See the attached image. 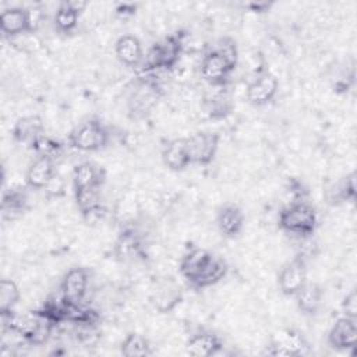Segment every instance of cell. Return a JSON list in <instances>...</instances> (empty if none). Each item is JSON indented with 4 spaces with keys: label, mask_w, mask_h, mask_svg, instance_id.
I'll use <instances>...</instances> for the list:
<instances>
[{
    "label": "cell",
    "mask_w": 357,
    "mask_h": 357,
    "mask_svg": "<svg viewBox=\"0 0 357 357\" xmlns=\"http://www.w3.org/2000/svg\"><path fill=\"white\" fill-rule=\"evenodd\" d=\"M278 225L280 230L305 238L317 230L318 215L315 208L307 201H293L280 209Z\"/></svg>",
    "instance_id": "obj_1"
},
{
    "label": "cell",
    "mask_w": 357,
    "mask_h": 357,
    "mask_svg": "<svg viewBox=\"0 0 357 357\" xmlns=\"http://www.w3.org/2000/svg\"><path fill=\"white\" fill-rule=\"evenodd\" d=\"M183 52V35H170L149 47L141 63L142 71L172 70Z\"/></svg>",
    "instance_id": "obj_2"
},
{
    "label": "cell",
    "mask_w": 357,
    "mask_h": 357,
    "mask_svg": "<svg viewBox=\"0 0 357 357\" xmlns=\"http://www.w3.org/2000/svg\"><path fill=\"white\" fill-rule=\"evenodd\" d=\"M109 138V130L96 119L78 124L68 134L71 148L81 152H95L103 149L107 145Z\"/></svg>",
    "instance_id": "obj_3"
},
{
    "label": "cell",
    "mask_w": 357,
    "mask_h": 357,
    "mask_svg": "<svg viewBox=\"0 0 357 357\" xmlns=\"http://www.w3.org/2000/svg\"><path fill=\"white\" fill-rule=\"evenodd\" d=\"M220 135L211 131H198L187 138V148L191 165H209L219 149Z\"/></svg>",
    "instance_id": "obj_4"
},
{
    "label": "cell",
    "mask_w": 357,
    "mask_h": 357,
    "mask_svg": "<svg viewBox=\"0 0 357 357\" xmlns=\"http://www.w3.org/2000/svg\"><path fill=\"white\" fill-rule=\"evenodd\" d=\"M234 70L213 47L205 52L199 64L201 78L209 86H226Z\"/></svg>",
    "instance_id": "obj_5"
},
{
    "label": "cell",
    "mask_w": 357,
    "mask_h": 357,
    "mask_svg": "<svg viewBox=\"0 0 357 357\" xmlns=\"http://www.w3.org/2000/svg\"><path fill=\"white\" fill-rule=\"evenodd\" d=\"M89 273L82 266H74L68 269L60 283V297L70 305L82 304L88 291Z\"/></svg>",
    "instance_id": "obj_6"
},
{
    "label": "cell",
    "mask_w": 357,
    "mask_h": 357,
    "mask_svg": "<svg viewBox=\"0 0 357 357\" xmlns=\"http://www.w3.org/2000/svg\"><path fill=\"white\" fill-rule=\"evenodd\" d=\"M36 28L32 13L24 7H8L0 14V29L7 38H17L29 33Z\"/></svg>",
    "instance_id": "obj_7"
},
{
    "label": "cell",
    "mask_w": 357,
    "mask_h": 357,
    "mask_svg": "<svg viewBox=\"0 0 357 357\" xmlns=\"http://www.w3.org/2000/svg\"><path fill=\"white\" fill-rule=\"evenodd\" d=\"M305 282L307 264L301 255H297L286 262L278 275L279 290L287 297H294V294L304 286Z\"/></svg>",
    "instance_id": "obj_8"
},
{
    "label": "cell",
    "mask_w": 357,
    "mask_h": 357,
    "mask_svg": "<svg viewBox=\"0 0 357 357\" xmlns=\"http://www.w3.org/2000/svg\"><path fill=\"white\" fill-rule=\"evenodd\" d=\"M278 89V78L271 73H262L247 85L245 98L252 106H265L276 96Z\"/></svg>",
    "instance_id": "obj_9"
},
{
    "label": "cell",
    "mask_w": 357,
    "mask_h": 357,
    "mask_svg": "<svg viewBox=\"0 0 357 357\" xmlns=\"http://www.w3.org/2000/svg\"><path fill=\"white\" fill-rule=\"evenodd\" d=\"M328 343L335 350H350L357 343V319L342 317L335 321L328 332Z\"/></svg>",
    "instance_id": "obj_10"
},
{
    "label": "cell",
    "mask_w": 357,
    "mask_h": 357,
    "mask_svg": "<svg viewBox=\"0 0 357 357\" xmlns=\"http://www.w3.org/2000/svg\"><path fill=\"white\" fill-rule=\"evenodd\" d=\"M183 301V293L180 286L173 279H165L159 282L152 291L151 303L160 314L172 312Z\"/></svg>",
    "instance_id": "obj_11"
},
{
    "label": "cell",
    "mask_w": 357,
    "mask_h": 357,
    "mask_svg": "<svg viewBox=\"0 0 357 357\" xmlns=\"http://www.w3.org/2000/svg\"><path fill=\"white\" fill-rule=\"evenodd\" d=\"M54 176V159L49 156H36L26 170L25 183L32 190H42L49 185Z\"/></svg>",
    "instance_id": "obj_12"
},
{
    "label": "cell",
    "mask_w": 357,
    "mask_h": 357,
    "mask_svg": "<svg viewBox=\"0 0 357 357\" xmlns=\"http://www.w3.org/2000/svg\"><path fill=\"white\" fill-rule=\"evenodd\" d=\"M223 349L218 335L209 331H199L191 335L185 343V351L194 357H212Z\"/></svg>",
    "instance_id": "obj_13"
},
{
    "label": "cell",
    "mask_w": 357,
    "mask_h": 357,
    "mask_svg": "<svg viewBox=\"0 0 357 357\" xmlns=\"http://www.w3.org/2000/svg\"><path fill=\"white\" fill-rule=\"evenodd\" d=\"M42 135H45V124L42 117L38 114L20 117L13 127V138L29 148H32Z\"/></svg>",
    "instance_id": "obj_14"
},
{
    "label": "cell",
    "mask_w": 357,
    "mask_h": 357,
    "mask_svg": "<svg viewBox=\"0 0 357 357\" xmlns=\"http://www.w3.org/2000/svg\"><path fill=\"white\" fill-rule=\"evenodd\" d=\"M216 225L223 237H237L244 227V213L241 208L234 204H226L220 206L216 213Z\"/></svg>",
    "instance_id": "obj_15"
},
{
    "label": "cell",
    "mask_w": 357,
    "mask_h": 357,
    "mask_svg": "<svg viewBox=\"0 0 357 357\" xmlns=\"http://www.w3.org/2000/svg\"><path fill=\"white\" fill-rule=\"evenodd\" d=\"M212 257L213 254L205 248H201V247L191 248L183 255L180 261V266H178L180 275L184 278V280L188 284H191L199 276V273L204 271V268L208 265Z\"/></svg>",
    "instance_id": "obj_16"
},
{
    "label": "cell",
    "mask_w": 357,
    "mask_h": 357,
    "mask_svg": "<svg viewBox=\"0 0 357 357\" xmlns=\"http://www.w3.org/2000/svg\"><path fill=\"white\" fill-rule=\"evenodd\" d=\"M86 8L85 1H61L54 13V26L60 33H71L77 25L79 14Z\"/></svg>",
    "instance_id": "obj_17"
},
{
    "label": "cell",
    "mask_w": 357,
    "mask_h": 357,
    "mask_svg": "<svg viewBox=\"0 0 357 357\" xmlns=\"http://www.w3.org/2000/svg\"><path fill=\"white\" fill-rule=\"evenodd\" d=\"M162 160L165 166L173 172H181L191 165L187 138L170 139L162 151Z\"/></svg>",
    "instance_id": "obj_18"
},
{
    "label": "cell",
    "mask_w": 357,
    "mask_h": 357,
    "mask_svg": "<svg viewBox=\"0 0 357 357\" xmlns=\"http://www.w3.org/2000/svg\"><path fill=\"white\" fill-rule=\"evenodd\" d=\"M114 254L121 261H130L144 257L145 245L142 237L134 229L123 230L114 244Z\"/></svg>",
    "instance_id": "obj_19"
},
{
    "label": "cell",
    "mask_w": 357,
    "mask_h": 357,
    "mask_svg": "<svg viewBox=\"0 0 357 357\" xmlns=\"http://www.w3.org/2000/svg\"><path fill=\"white\" fill-rule=\"evenodd\" d=\"M296 305L304 315L312 317L318 314L324 300V290L315 282H305L304 286L294 294Z\"/></svg>",
    "instance_id": "obj_20"
},
{
    "label": "cell",
    "mask_w": 357,
    "mask_h": 357,
    "mask_svg": "<svg viewBox=\"0 0 357 357\" xmlns=\"http://www.w3.org/2000/svg\"><path fill=\"white\" fill-rule=\"evenodd\" d=\"M114 52L120 63L127 67H138L144 60V50L139 39L134 35H121L114 45Z\"/></svg>",
    "instance_id": "obj_21"
},
{
    "label": "cell",
    "mask_w": 357,
    "mask_h": 357,
    "mask_svg": "<svg viewBox=\"0 0 357 357\" xmlns=\"http://www.w3.org/2000/svg\"><path fill=\"white\" fill-rule=\"evenodd\" d=\"M74 201L81 215L88 220L103 213L100 187L74 190Z\"/></svg>",
    "instance_id": "obj_22"
},
{
    "label": "cell",
    "mask_w": 357,
    "mask_h": 357,
    "mask_svg": "<svg viewBox=\"0 0 357 357\" xmlns=\"http://www.w3.org/2000/svg\"><path fill=\"white\" fill-rule=\"evenodd\" d=\"M105 172L92 162H81L73 169V190L102 187Z\"/></svg>",
    "instance_id": "obj_23"
},
{
    "label": "cell",
    "mask_w": 357,
    "mask_h": 357,
    "mask_svg": "<svg viewBox=\"0 0 357 357\" xmlns=\"http://www.w3.org/2000/svg\"><path fill=\"white\" fill-rule=\"evenodd\" d=\"M227 272H229L227 262L223 258L213 255L208 262V265L204 268V271L199 273V276L190 286L194 289H206V287L215 286L216 283L223 280Z\"/></svg>",
    "instance_id": "obj_24"
},
{
    "label": "cell",
    "mask_w": 357,
    "mask_h": 357,
    "mask_svg": "<svg viewBox=\"0 0 357 357\" xmlns=\"http://www.w3.org/2000/svg\"><path fill=\"white\" fill-rule=\"evenodd\" d=\"M26 209V195L18 188L7 190L3 194L1 215L4 220H14Z\"/></svg>",
    "instance_id": "obj_25"
},
{
    "label": "cell",
    "mask_w": 357,
    "mask_h": 357,
    "mask_svg": "<svg viewBox=\"0 0 357 357\" xmlns=\"http://www.w3.org/2000/svg\"><path fill=\"white\" fill-rule=\"evenodd\" d=\"M120 353L124 357H146L152 356V346L149 340L135 332H130L126 335L120 344Z\"/></svg>",
    "instance_id": "obj_26"
},
{
    "label": "cell",
    "mask_w": 357,
    "mask_h": 357,
    "mask_svg": "<svg viewBox=\"0 0 357 357\" xmlns=\"http://www.w3.org/2000/svg\"><path fill=\"white\" fill-rule=\"evenodd\" d=\"M333 190H329V201L332 204L344 202V201H354L356 198V173H350L342 180H339L332 187Z\"/></svg>",
    "instance_id": "obj_27"
},
{
    "label": "cell",
    "mask_w": 357,
    "mask_h": 357,
    "mask_svg": "<svg viewBox=\"0 0 357 357\" xmlns=\"http://www.w3.org/2000/svg\"><path fill=\"white\" fill-rule=\"evenodd\" d=\"M21 298L20 287L11 279L0 280V314L10 312L18 304Z\"/></svg>",
    "instance_id": "obj_28"
},
{
    "label": "cell",
    "mask_w": 357,
    "mask_h": 357,
    "mask_svg": "<svg viewBox=\"0 0 357 357\" xmlns=\"http://www.w3.org/2000/svg\"><path fill=\"white\" fill-rule=\"evenodd\" d=\"M208 113L211 114V117L213 119H219V117H225L231 106H230V100L226 96V93L223 92H215L212 96H209L205 102Z\"/></svg>",
    "instance_id": "obj_29"
},
{
    "label": "cell",
    "mask_w": 357,
    "mask_h": 357,
    "mask_svg": "<svg viewBox=\"0 0 357 357\" xmlns=\"http://www.w3.org/2000/svg\"><path fill=\"white\" fill-rule=\"evenodd\" d=\"M213 49L220 53L223 56V59L231 66V68L234 70L237 67L238 63V49L236 45V40L231 38H220L216 45L213 46Z\"/></svg>",
    "instance_id": "obj_30"
},
{
    "label": "cell",
    "mask_w": 357,
    "mask_h": 357,
    "mask_svg": "<svg viewBox=\"0 0 357 357\" xmlns=\"http://www.w3.org/2000/svg\"><path fill=\"white\" fill-rule=\"evenodd\" d=\"M32 149L38 153V156H49L54 159V156H57L61 151V144L45 134L33 144Z\"/></svg>",
    "instance_id": "obj_31"
},
{
    "label": "cell",
    "mask_w": 357,
    "mask_h": 357,
    "mask_svg": "<svg viewBox=\"0 0 357 357\" xmlns=\"http://www.w3.org/2000/svg\"><path fill=\"white\" fill-rule=\"evenodd\" d=\"M342 311L344 317L356 318L357 319V291L353 289L350 290L342 301Z\"/></svg>",
    "instance_id": "obj_32"
},
{
    "label": "cell",
    "mask_w": 357,
    "mask_h": 357,
    "mask_svg": "<svg viewBox=\"0 0 357 357\" xmlns=\"http://www.w3.org/2000/svg\"><path fill=\"white\" fill-rule=\"evenodd\" d=\"M135 6L134 4H127V3H123V4H117L116 7V13L121 17H127V15H132L135 13Z\"/></svg>",
    "instance_id": "obj_33"
},
{
    "label": "cell",
    "mask_w": 357,
    "mask_h": 357,
    "mask_svg": "<svg viewBox=\"0 0 357 357\" xmlns=\"http://www.w3.org/2000/svg\"><path fill=\"white\" fill-rule=\"evenodd\" d=\"M252 11L255 13H264L266 11L272 4L271 3H251V4H247Z\"/></svg>",
    "instance_id": "obj_34"
}]
</instances>
